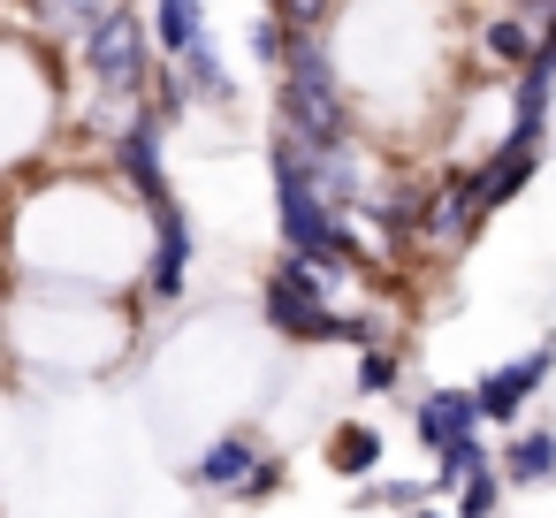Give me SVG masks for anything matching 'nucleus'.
I'll list each match as a JSON object with an SVG mask.
<instances>
[{
	"instance_id": "1",
	"label": "nucleus",
	"mask_w": 556,
	"mask_h": 518,
	"mask_svg": "<svg viewBox=\"0 0 556 518\" xmlns=\"http://www.w3.org/2000/svg\"><path fill=\"white\" fill-rule=\"evenodd\" d=\"M267 123L298 130L305 146H358V100L336 70L328 31H290L282 70L267 77Z\"/></svg>"
},
{
	"instance_id": "2",
	"label": "nucleus",
	"mask_w": 556,
	"mask_h": 518,
	"mask_svg": "<svg viewBox=\"0 0 556 518\" xmlns=\"http://www.w3.org/2000/svg\"><path fill=\"white\" fill-rule=\"evenodd\" d=\"M146 222V252H138V282H130V305L138 313H176L191 305V267H199V222L184 206V191L138 206Z\"/></svg>"
},
{
	"instance_id": "3",
	"label": "nucleus",
	"mask_w": 556,
	"mask_h": 518,
	"mask_svg": "<svg viewBox=\"0 0 556 518\" xmlns=\"http://www.w3.org/2000/svg\"><path fill=\"white\" fill-rule=\"evenodd\" d=\"M488 214L472 199V168L465 161H442L419 176V206H412V244L404 260H434V267H457L472 244H480Z\"/></svg>"
},
{
	"instance_id": "4",
	"label": "nucleus",
	"mask_w": 556,
	"mask_h": 518,
	"mask_svg": "<svg viewBox=\"0 0 556 518\" xmlns=\"http://www.w3.org/2000/svg\"><path fill=\"white\" fill-rule=\"evenodd\" d=\"M548 381H556V336H541V343L495 358V366L472 381V412H480V427H488V434H510V427L526 419V404H533Z\"/></svg>"
},
{
	"instance_id": "5",
	"label": "nucleus",
	"mask_w": 556,
	"mask_h": 518,
	"mask_svg": "<svg viewBox=\"0 0 556 518\" xmlns=\"http://www.w3.org/2000/svg\"><path fill=\"white\" fill-rule=\"evenodd\" d=\"M260 320L267 336H282L290 351H313V343H343L351 351V305H328L313 290H298L290 275L260 267Z\"/></svg>"
},
{
	"instance_id": "6",
	"label": "nucleus",
	"mask_w": 556,
	"mask_h": 518,
	"mask_svg": "<svg viewBox=\"0 0 556 518\" xmlns=\"http://www.w3.org/2000/svg\"><path fill=\"white\" fill-rule=\"evenodd\" d=\"M92 161H100V176H108L130 206H153V199L176 191V176H168V130H161L153 115H138V123H130L115 146H100Z\"/></svg>"
},
{
	"instance_id": "7",
	"label": "nucleus",
	"mask_w": 556,
	"mask_h": 518,
	"mask_svg": "<svg viewBox=\"0 0 556 518\" xmlns=\"http://www.w3.org/2000/svg\"><path fill=\"white\" fill-rule=\"evenodd\" d=\"M541 161H548V138H526V130H503V138H488L480 153H465V168H472V199H480V214L495 222L533 176H541Z\"/></svg>"
},
{
	"instance_id": "8",
	"label": "nucleus",
	"mask_w": 556,
	"mask_h": 518,
	"mask_svg": "<svg viewBox=\"0 0 556 518\" xmlns=\"http://www.w3.org/2000/svg\"><path fill=\"white\" fill-rule=\"evenodd\" d=\"M503 130H526V138L556 130V47H533V62L503 77Z\"/></svg>"
},
{
	"instance_id": "9",
	"label": "nucleus",
	"mask_w": 556,
	"mask_h": 518,
	"mask_svg": "<svg viewBox=\"0 0 556 518\" xmlns=\"http://www.w3.org/2000/svg\"><path fill=\"white\" fill-rule=\"evenodd\" d=\"M267 457V442H260V427H222L191 465H184V480L199 488V495H237V480L252 472Z\"/></svg>"
},
{
	"instance_id": "10",
	"label": "nucleus",
	"mask_w": 556,
	"mask_h": 518,
	"mask_svg": "<svg viewBox=\"0 0 556 518\" xmlns=\"http://www.w3.org/2000/svg\"><path fill=\"white\" fill-rule=\"evenodd\" d=\"M320 465H328L336 480L366 488V480H381V472H389V434H381L374 419H336V427L320 434Z\"/></svg>"
},
{
	"instance_id": "11",
	"label": "nucleus",
	"mask_w": 556,
	"mask_h": 518,
	"mask_svg": "<svg viewBox=\"0 0 556 518\" xmlns=\"http://www.w3.org/2000/svg\"><path fill=\"white\" fill-rule=\"evenodd\" d=\"M533 16H518V9H480L472 16V54H480V70L488 77H518L526 62H533Z\"/></svg>"
},
{
	"instance_id": "12",
	"label": "nucleus",
	"mask_w": 556,
	"mask_h": 518,
	"mask_svg": "<svg viewBox=\"0 0 556 518\" xmlns=\"http://www.w3.org/2000/svg\"><path fill=\"white\" fill-rule=\"evenodd\" d=\"M495 472H503L510 495H518V488H556V427L518 419V427L495 442Z\"/></svg>"
},
{
	"instance_id": "13",
	"label": "nucleus",
	"mask_w": 556,
	"mask_h": 518,
	"mask_svg": "<svg viewBox=\"0 0 556 518\" xmlns=\"http://www.w3.org/2000/svg\"><path fill=\"white\" fill-rule=\"evenodd\" d=\"M108 9H115V0H16L24 31H31L39 47H54V54H70V47H77Z\"/></svg>"
},
{
	"instance_id": "14",
	"label": "nucleus",
	"mask_w": 556,
	"mask_h": 518,
	"mask_svg": "<svg viewBox=\"0 0 556 518\" xmlns=\"http://www.w3.org/2000/svg\"><path fill=\"white\" fill-rule=\"evenodd\" d=\"M146 31H153V54L176 62L214 31V16H206V0H146Z\"/></svg>"
},
{
	"instance_id": "15",
	"label": "nucleus",
	"mask_w": 556,
	"mask_h": 518,
	"mask_svg": "<svg viewBox=\"0 0 556 518\" xmlns=\"http://www.w3.org/2000/svg\"><path fill=\"white\" fill-rule=\"evenodd\" d=\"M176 70H184V85H191V100L199 108H214V115H229L237 108V77H229V62H222V39L206 31L191 54H176Z\"/></svg>"
},
{
	"instance_id": "16",
	"label": "nucleus",
	"mask_w": 556,
	"mask_h": 518,
	"mask_svg": "<svg viewBox=\"0 0 556 518\" xmlns=\"http://www.w3.org/2000/svg\"><path fill=\"white\" fill-rule=\"evenodd\" d=\"M480 465H495V442H488V434H450V442L427 457V488H434V503H450Z\"/></svg>"
},
{
	"instance_id": "17",
	"label": "nucleus",
	"mask_w": 556,
	"mask_h": 518,
	"mask_svg": "<svg viewBox=\"0 0 556 518\" xmlns=\"http://www.w3.org/2000/svg\"><path fill=\"white\" fill-rule=\"evenodd\" d=\"M396 389H404V336L366 343L358 366H351V396H396Z\"/></svg>"
},
{
	"instance_id": "18",
	"label": "nucleus",
	"mask_w": 556,
	"mask_h": 518,
	"mask_svg": "<svg viewBox=\"0 0 556 518\" xmlns=\"http://www.w3.org/2000/svg\"><path fill=\"white\" fill-rule=\"evenodd\" d=\"M146 115H153L161 130H184V123L199 115V100H191V85H184V70H176V62H153V85H146Z\"/></svg>"
},
{
	"instance_id": "19",
	"label": "nucleus",
	"mask_w": 556,
	"mask_h": 518,
	"mask_svg": "<svg viewBox=\"0 0 556 518\" xmlns=\"http://www.w3.org/2000/svg\"><path fill=\"white\" fill-rule=\"evenodd\" d=\"M503 495H510V488H503V472H495V465H480V472L450 495V518H503Z\"/></svg>"
},
{
	"instance_id": "20",
	"label": "nucleus",
	"mask_w": 556,
	"mask_h": 518,
	"mask_svg": "<svg viewBox=\"0 0 556 518\" xmlns=\"http://www.w3.org/2000/svg\"><path fill=\"white\" fill-rule=\"evenodd\" d=\"M282 47H290V24H282L275 9H252V24H244V54L275 77V70H282Z\"/></svg>"
},
{
	"instance_id": "21",
	"label": "nucleus",
	"mask_w": 556,
	"mask_h": 518,
	"mask_svg": "<svg viewBox=\"0 0 556 518\" xmlns=\"http://www.w3.org/2000/svg\"><path fill=\"white\" fill-rule=\"evenodd\" d=\"M282 488H290V457H282V450H267V457L237 480V495H229V503H244V510H252V503H275Z\"/></svg>"
},
{
	"instance_id": "22",
	"label": "nucleus",
	"mask_w": 556,
	"mask_h": 518,
	"mask_svg": "<svg viewBox=\"0 0 556 518\" xmlns=\"http://www.w3.org/2000/svg\"><path fill=\"white\" fill-rule=\"evenodd\" d=\"M267 9H275V16H282L290 31H328L343 0H267Z\"/></svg>"
},
{
	"instance_id": "23",
	"label": "nucleus",
	"mask_w": 556,
	"mask_h": 518,
	"mask_svg": "<svg viewBox=\"0 0 556 518\" xmlns=\"http://www.w3.org/2000/svg\"><path fill=\"white\" fill-rule=\"evenodd\" d=\"M495 9H518V16H533V9H541V0H495Z\"/></svg>"
},
{
	"instance_id": "24",
	"label": "nucleus",
	"mask_w": 556,
	"mask_h": 518,
	"mask_svg": "<svg viewBox=\"0 0 556 518\" xmlns=\"http://www.w3.org/2000/svg\"><path fill=\"white\" fill-rule=\"evenodd\" d=\"M412 518H450V503H427V510H412Z\"/></svg>"
},
{
	"instance_id": "25",
	"label": "nucleus",
	"mask_w": 556,
	"mask_h": 518,
	"mask_svg": "<svg viewBox=\"0 0 556 518\" xmlns=\"http://www.w3.org/2000/svg\"><path fill=\"white\" fill-rule=\"evenodd\" d=\"M260 9H267V0H260Z\"/></svg>"
},
{
	"instance_id": "26",
	"label": "nucleus",
	"mask_w": 556,
	"mask_h": 518,
	"mask_svg": "<svg viewBox=\"0 0 556 518\" xmlns=\"http://www.w3.org/2000/svg\"><path fill=\"white\" fill-rule=\"evenodd\" d=\"M9 9H16V0H9Z\"/></svg>"
}]
</instances>
